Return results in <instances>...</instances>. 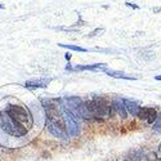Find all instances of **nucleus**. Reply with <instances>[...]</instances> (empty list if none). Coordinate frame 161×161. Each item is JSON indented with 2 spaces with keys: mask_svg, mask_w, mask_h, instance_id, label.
I'll list each match as a JSON object with an SVG mask.
<instances>
[{
  "mask_svg": "<svg viewBox=\"0 0 161 161\" xmlns=\"http://www.w3.org/2000/svg\"><path fill=\"white\" fill-rule=\"evenodd\" d=\"M76 71H85V70H107V64L106 63H96V64H88V66H76L75 67Z\"/></svg>",
  "mask_w": 161,
  "mask_h": 161,
  "instance_id": "6e6552de",
  "label": "nucleus"
},
{
  "mask_svg": "<svg viewBox=\"0 0 161 161\" xmlns=\"http://www.w3.org/2000/svg\"><path fill=\"white\" fill-rule=\"evenodd\" d=\"M47 129L57 138H64L66 137V131H64V126L61 123H54L50 121L47 119Z\"/></svg>",
  "mask_w": 161,
  "mask_h": 161,
  "instance_id": "39448f33",
  "label": "nucleus"
},
{
  "mask_svg": "<svg viewBox=\"0 0 161 161\" xmlns=\"http://www.w3.org/2000/svg\"><path fill=\"white\" fill-rule=\"evenodd\" d=\"M150 111H151L150 107H143V108L139 110V112H138L137 116H138L141 120H147V117H148V115H150Z\"/></svg>",
  "mask_w": 161,
  "mask_h": 161,
  "instance_id": "ddd939ff",
  "label": "nucleus"
},
{
  "mask_svg": "<svg viewBox=\"0 0 161 161\" xmlns=\"http://www.w3.org/2000/svg\"><path fill=\"white\" fill-rule=\"evenodd\" d=\"M63 120L64 125L67 128V131L71 137H75L79 134V117L72 114L70 110H67L66 107H63Z\"/></svg>",
  "mask_w": 161,
  "mask_h": 161,
  "instance_id": "20e7f679",
  "label": "nucleus"
},
{
  "mask_svg": "<svg viewBox=\"0 0 161 161\" xmlns=\"http://www.w3.org/2000/svg\"><path fill=\"white\" fill-rule=\"evenodd\" d=\"M5 112L14 120L16 123H18L19 125H22L23 128H26V129H30L31 126H32V116H31V114L26 110V108H23L22 106H17V104H9L7 108H5Z\"/></svg>",
  "mask_w": 161,
  "mask_h": 161,
  "instance_id": "f257e3e1",
  "label": "nucleus"
},
{
  "mask_svg": "<svg viewBox=\"0 0 161 161\" xmlns=\"http://www.w3.org/2000/svg\"><path fill=\"white\" fill-rule=\"evenodd\" d=\"M158 151L161 152V143H160V146H158Z\"/></svg>",
  "mask_w": 161,
  "mask_h": 161,
  "instance_id": "aec40b11",
  "label": "nucleus"
},
{
  "mask_svg": "<svg viewBox=\"0 0 161 161\" xmlns=\"http://www.w3.org/2000/svg\"><path fill=\"white\" fill-rule=\"evenodd\" d=\"M59 47L62 48H66V49H70V50H75V52H88L85 48H81V47H77V45H69V44H58Z\"/></svg>",
  "mask_w": 161,
  "mask_h": 161,
  "instance_id": "4468645a",
  "label": "nucleus"
},
{
  "mask_svg": "<svg viewBox=\"0 0 161 161\" xmlns=\"http://www.w3.org/2000/svg\"><path fill=\"white\" fill-rule=\"evenodd\" d=\"M153 130H156V131H161V115L157 116L156 121L153 123Z\"/></svg>",
  "mask_w": 161,
  "mask_h": 161,
  "instance_id": "dca6fc26",
  "label": "nucleus"
},
{
  "mask_svg": "<svg viewBox=\"0 0 161 161\" xmlns=\"http://www.w3.org/2000/svg\"><path fill=\"white\" fill-rule=\"evenodd\" d=\"M50 80L45 79V80H31V81H26L25 86L30 88V89H35V88H45L49 84Z\"/></svg>",
  "mask_w": 161,
  "mask_h": 161,
  "instance_id": "9d476101",
  "label": "nucleus"
},
{
  "mask_svg": "<svg viewBox=\"0 0 161 161\" xmlns=\"http://www.w3.org/2000/svg\"><path fill=\"white\" fill-rule=\"evenodd\" d=\"M72 114H77V115H80V116L84 117V119H92V117H93V116L90 115V112L86 110L85 103H81V104H80V106L77 107V108H76Z\"/></svg>",
  "mask_w": 161,
  "mask_h": 161,
  "instance_id": "9b49d317",
  "label": "nucleus"
},
{
  "mask_svg": "<svg viewBox=\"0 0 161 161\" xmlns=\"http://www.w3.org/2000/svg\"><path fill=\"white\" fill-rule=\"evenodd\" d=\"M155 79H156V80H161V76H156Z\"/></svg>",
  "mask_w": 161,
  "mask_h": 161,
  "instance_id": "6ab92c4d",
  "label": "nucleus"
},
{
  "mask_svg": "<svg viewBox=\"0 0 161 161\" xmlns=\"http://www.w3.org/2000/svg\"><path fill=\"white\" fill-rule=\"evenodd\" d=\"M64 57H66V59H67V61H70V59H71V54H66Z\"/></svg>",
  "mask_w": 161,
  "mask_h": 161,
  "instance_id": "a211bd4d",
  "label": "nucleus"
},
{
  "mask_svg": "<svg viewBox=\"0 0 161 161\" xmlns=\"http://www.w3.org/2000/svg\"><path fill=\"white\" fill-rule=\"evenodd\" d=\"M156 119H157V112H156L155 108H151L150 115H148V117H147V121H148L150 124H153L156 121Z\"/></svg>",
  "mask_w": 161,
  "mask_h": 161,
  "instance_id": "2eb2a0df",
  "label": "nucleus"
},
{
  "mask_svg": "<svg viewBox=\"0 0 161 161\" xmlns=\"http://www.w3.org/2000/svg\"><path fill=\"white\" fill-rule=\"evenodd\" d=\"M125 161H129V160H125Z\"/></svg>",
  "mask_w": 161,
  "mask_h": 161,
  "instance_id": "4be33fe9",
  "label": "nucleus"
},
{
  "mask_svg": "<svg viewBox=\"0 0 161 161\" xmlns=\"http://www.w3.org/2000/svg\"><path fill=\"white\" fill-rule=\"evenodd\" d=\"M0 128L7 134H10L13 137H23L27 133V129L16 123L5 111L0 112Z\"/></svg>",
  "mask_w": 161,
  "mask_h": 161,
  "instance_id": "f03ea898",
  "label": "nucleus"
},
{
  "mask_svg": "<svg viewBox=\"0 0 161 161\" xmlns=\"http://www.w3.org/2000/svg\"><path fill=\"white\" fill-rule=\"evenodd\" d=\"M112 108L114 111H116L120 116H121L123 119L126 117V111H125V107H124V103H123V99H115L112 102Z\"/></svg>",
  "mask_w": 161,
  "mask_h": 161,
  "instance_id": "1a4fd4ad",
  "label": "nucleus"
},
{
  "mask_svg": "<svg viewBox=\"0 0 161 161\" xmlns=\"http://www.w3.org/2000/svg\"><path fill=\"white\" fill-rule=\"evenodd\" d=\"M86 110L90 112L92 116H104L110 112V104L104 98L96 97L92 101L85 102Z\"/></svg>",
  "mask_w": 161,
  "mask_h": 161,
  "instance_id": "7ed1b4c3",
  "label": "nucleus"
},
{
  "mask_svg": "<svg viewBox=\"0 0 161 161\" xmlns=\"http://www.w3.org/2000/svg\"><path fill=\"white\" fill-rule=\"evenodd\" d=\"M123 103H124V107H125V111L126 114H130L131 116H137L141 107L138 106V103L133 102L130 99H123Z\"/></svg>",
  "mask_w": 161,
  "mask_h": 161,
  "instance_id": "423d86ee",
  "label": "nucleus"
},
{
  "mask_svg": "<svg viewBox=\"0 0 161 161\" xmlns=\"http://www.w3.org/2000/svg\"><path fill=\"white\" fill-rule=\"evenodd\" d=\"M4 8V5H2V4H0V9H3Z\"/></svg>",
  "mask_w": 161,
  "mask_h": 161,
  "instance_id": "412c9836",
  "label": "nucleus"
},
{
  "mask_svg": "<svg viewBox=\"0 0 161 161\" xmlns=\"http://www.w3.org/2000/svg\"><path fill=\"white\" fill-rule=\"evenodd\" d=\"M106 74L112 77H119V79H126V80H136L134 76H128L124 72H119V71H114V70H106Z\"/></svg>",
  "mask_w": 161,
  "mask_h": 161,
  "instance_id": "f8f14e48",
  "label": "nucleus"
},
{
  "mask_svg": "<svg viewBox=\"0 0 161 161\" xmlns=\"http://www.w3.org/2000/svg\"><path fill=\"white\" fill-rule=\"evenodd\" d=\"M64 102H66L64 107H66L67 110H70L71 112H74L77 108V107L83 103L81 98H79V97H66L64 98Z\"/></svg>",
  "mask_w": 161,
  "mask_h": 161,
  "instance_id": "0eeeda50",
  "label": "nucleus"
},
{
  "mask_svg": "<svg viewBox=\"0 0 161 161\" xmlns=\"http://www.w3.org/2000/svg\"><path fill=\"white\" fill-rule=\"evenodd\" d=\"M126 5H128V7H131V8H134V9H138V8H139L138 5H134V4H130V3H126Z\"/></svg>",
  "mask_w": 161,
  "mask_h": 161,
  "instance_id": "f3484780",
  "label": "nucleus"
}]
</instances>
